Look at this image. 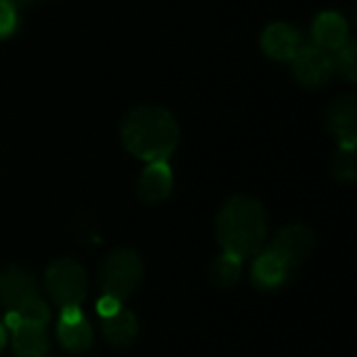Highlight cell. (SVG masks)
Returning a JSON list of instances; mask_svg holds the SVG:
<instances>
[{
  "instance_id": "cell-4",
  "label": "cell",
  "mask_w": 357,
  "mask_h": 357,
  "mask_svg": "<svg viewBox=\"0 0 357 357\" xmlns=\"http://www.w3.org/2000/svg\"><path fill=\"white\" fill-rule=\"evenodd\" d=\"M44 291L59 310L79 307L88 293L86 270L69 257L56 259L44 274Z\"/></svg>"
},
{
  "instance_id": "cell-7",
  "label": "cell",
  "mask_w": 357,
  "mask_h": 357,
  "mask_svg": "<svg viewBox=\"0 0 357 357\" xmlns=\"http://www.w3.org/2000/svg\"><path fill=\"white\" fill-rule=\"evenodd\" d=\"M38 295L33 274L23 266H6L0 270V305L6 312L19 310L25 301Z\"/></svg>"
},
{
  "instance_id": "cell-23",
  "label": "cell",
  "mask_w": 357,
  "mask_h": 357,
  "mask_svg": "<svg viewBox=\"0 0 357 357\" xmlns=\"http://www.w3.org/2000/svg\"><path fill=\"white\" fill-rule=\"evenodd\" d=\"M8 2H10V4H13L15 8H23V6H27V4H29L31 0H8Z\"/></svg>"
},
{
  "instance_id": "cell-11",
  "label": "cell",
  "mask_w": 357,
  "mask_h": 357,
  "mask_svg": "<svg viewBox=\"0 0 357 357\" xmlns=\"http://www.w3.org/2000/svg\"><path fill=\"white\" fill-rule=\"evenodd\" d=\"M174 188V174L167 161H151L138 176V197L146 205H157L169 197Z\"/></svg>"
},
{
  "instance_id": "cell-6",
  "label": "cell",
  "mask_w": 357,
  "mask_h": 357,
  "mask_svg": "<svg viewBox=\"0 0 357 357\" xmlns=\"http://www.w3.org/2000/svg\"><path fill=\"white\" fill-rule=\"evenodd\" d=\"M293 75L305 88H320L333 77V61L328 50L316 44H301L293 54Z\"/></svg>"
},
{
  "instance_id": "cell-16",
  "label": "cell",
  "mask_w": 357,
  "mask_h": 357,
  "mask_svg": "<svg viewBox=\"0 0 357 357\" xmlns=\"http://www.w3.org/2000/svg\"><path fill=\"white\" fill-rule=\"evenodd\" d=\"M243 272V259L222 253L213 264H211V282L220 289H230L241 280Z\"/></svg>"
},
{
  "instance_id": "cell-10",
  "label": "cell",
  "mask_w": 357,
  "mask_h": 357,
  "mask_svg": "<svg viewBox=\"0 0 357 357\" xmlns=\"http://www.w3.org/2000/svg\"><path fill=\"white\" fill-rule=\"evenodd\" d=\"M293 272L287 268V264L274 255L270 249H261L251 266V282L259 291H278L291 280Z\"/></svg>"
},
{
  "instance_id": "cell-1",
  "label": "cell",
  "mask_w": 357,
  "mask_h": 357,
  "mask_svg": "<svg viewBox=\"0 0 357 357\" xmlns=\"http://www.w3.org/2000/svg\"><path fill=\"white\" fill-rule=\"evenodd\" d=\"M270 232L268 211L255 197L236 195L230 197L218 211L215 236L224 253L238 259L257 255Z\"/></svg>"
},
{
  "instance_id": "cell-9",
  "label": "cell",
  "mask_w": 357,
  "mask_h": 357,
  "mask_svg": "<svg viewBox=\"0 0 357 357\" xmlns=\"http://www.w3.org/2000/svg\"><path fill=\"white\" fill-rule=\"evenodd\" d=\"M56 337L61 347L71 354H84L92 347V326L79 307H63L59 314Z\"/></svg>"
},
{
  "instance_id": "cell-8",
  "label": "cell",
  "mask_w": 357,
  "mask_h": 357,
  "mask_svg": "<svg viewBox=\"0 0 357 357\" xmlns=\"http://www.w3.org/2000/svg\"><path fill=\"white\" fill-rule=\"evenodd\" d=\"M326 128L343 149H356L357 142V102L354 96H339L326 109Z\"/></svg>"
},
{
  "instance_id": "cell-5",
  "label": "cell",
  "mask_w": 357,
  "mask_h": 357,
  "mask_svg": "<svg viewBox=\"0 0 357 357\" xmlns=\"http://www.w3.org/2000/svg\"><path fill=\"white\" fill-rule=\"evenodd\" d=\"M314 247H316V238L307 226L289 224L276 232L274 241L266 249H270L274 255H278L287 264V268L295 274L312 257Z\"/></svg>"
},
{
  "instance_id": "cell-18",
  "label": "cell",
  "mask_w": 357,
  "mask_h": 357,
  "mask_svg": "<svg viewBox=\"0 0 357 357\" xmlns=\"http://www.w3.org/2000/svg\"><path fill=\"white\" fill-rule=\"evenodd\" d=\"M331 172L339 182H354L357 176L356 149L339 146V151L335 153V157L331 161Z\"/></svg>"
},
{
  "instance_id": "cell-17",
  "label": "cell",
  "mask_w": 357,
  "mask_h": 357,
  "mask_svg": "<svg viewBox=\"0 0 357 357\" xmlns=\"http://www.w3.org/2000/svg\"><path fill=\"white\" fill-rule=\"evenodd\" d=\"M333 61V69L347 82H356L357 79V44L354 38H349L343 46H339L337 50H333L331 54Z\"/></svg>"
},
{
  "instance_id": "cell-19",
  "label": "cell",
  "mask_w": 357,
  "mask_h": 357,
  "mask_svg": "<svg viewBox=\"0 0 357 357\" xmlns=\"http://www.w3.org/2000/svg\"><path fill=\"white\" fill-rule=\"evenodd\" d=\"M15 314L19 316L21 322H29V324L46 326L50 322V307L46 305L44 299H40V295H36L29 301H25L19 310H15Z\"/></svg>"
},
{
  "instance_id": "cell-15",
  "label": "cell",
  "mask_w": 357,
  "mask_h": 357,
  "mask_svg": "<svg viewBox=\"0 0 357 357\" xmlns=\"http://www.w3.org/2000/svg\"><path fill=\"white\" fill-rule=\"evenodd\" d=\"M102 337L113 347H130L138 337V320L130 310H119L111 318H102Z\"/></svg>"
},
{
  "instance_id": "cell-20",
  "label": "cell",
  "mask_w": 357,
  "mask_h": 357,
  "mask_svg": "<svg viewBox=\"0 0 357 357\" xmlns=\"http://www.w3.org/2000/svg\"><path fill=\"white\" fill-rule=\"evenodd\" d=\"M17 25V8L8 0H0V38L10 36Z\"/></svg>"
},
{
  "instance_id": "cell-22",
  "label": "cell",
  "mask_w": 357,
  "mask_h": 357,
  "mask_svg": "<svg viewBox=\"0 0 357 357\" xmlns=\"http://www.w3.org/2000/svg\"><path fill=\"white\" fill-rule=\"evenodd\" d=\"M4 345H6V328L4 324H0V351L4 349Z\"/></svg>"
},
{
  "instance_id": "cell-21",
  "label": "cell",
  "mask_w": 357,
  "mask_h": 357,
  "mask_svg": "<svg viewBox=\"0 0 357 357\" xmlns=\"http://www.w3.org/2000/svg\"><path fill=\"white\" fill-rule=\"evenodd\" d=\"M121 310V301L115 299V297H109V295H102L98 301H96V312L100 318H111L113 314H117Z\"/></svg>"
},
{
  "instance_id": "cell-14",
  "label": "cell",
  "mask_w": 357,
  "mask_h": 357,
  "mask_svg": "<svg viewBox=\"0 0 357 357\" xmlns=\"http://www.w3.org/2000/svg\"><path fill=\"white\" fill-rule=\"evenodd\" d=\"M13 333V351L17 357H46L50 349V339L46 326L19 322Z\"/></svg>"
},
{
  "instance_id": "cell-12",
  "label": "cell",
  "mask_w": 357,
  "mask_h": 357,
  "mask_svg": "<svg viewBox=\"0 0 357 357\" xmlns=\"http://www.w3.org/2000/svg\"><path fill=\"white\" fill-rule=\"evenodd\" d=\"M301 46V33L289 23H272L261 33V48L270 59L291 61Z\"/></svg>"
},
{
  "instance_id": "cell-3",
  "label": "cell",
  "mask_w": 357,
  "mask_h": 357,
  "mask_svg": "<svg viewBox=\"0 0 357 357\" xmlns=\"http://www.w3.org/2000/svg\"><path fill=\"white\" fill-rule=\"evenodd\" d=\"M144 266L140 255L134 249H113L100 264L98 282L102 295L115 297L119 301L132 297L140 287Z\"/></svg>"
},
{
  "instance_id": "cell-2",
  "label": "cell",
  "mask_w": 357,
  "mask_h": 357,
  "mask_svg": "<svg viewBox=\"0 0 357 357\" xmlns=\"http://www.w3.org/2000/svg\"><path fill=\"white\" fill-rule=\"evenodd\" d=\"M119 136L130 155L151 161H167L180 140V126L172 111L157 105H140L128 111Z\"/></svg>"
},
{
  "instance_id": "cell-13",
  "label": "cell",
  "mask_w": 357,
  "mask_h": 357,
  "mask_svg": "<svg viewBox=\"0 0 357 357\" xmlns=\"http://www.w3.org/2000/svg\"><path fill=\"white\" fill-rule=\"evenodd\" d=\"M312 36L316 46L324 50H337L349 40V25L339 13L326 10L316 17L312 25Z\"/></svg>"
}]
</instances>
